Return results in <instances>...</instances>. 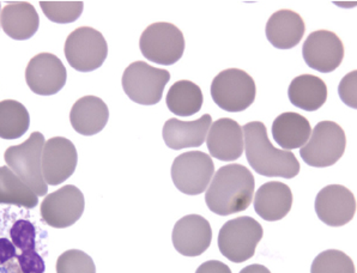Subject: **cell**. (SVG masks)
<instances>
[{
  "instance_id": "18",
  "label": "cell",
  "mask_w": 357,
  "mask_h": 273,
  "mask_svg": "<svg viewBox=\"0 0 357 273\" xmlns=\"http://www.w3.org/2000/svg\"><path fill=\"white\" fill-rule=\"evenodd\" d=\"M211 116L204 114L193 121L167 120L162 130V136L169 149L183 150L199 148L204 144L211 126Z\"/></svg>"
},
{
  "instance_id": "15",
  "label": "cell",
  "mask_w": 357,
  "mask_h": 273,
  "mask_svg": "<svg viewBox=\"0 0 357 273\" xmlns=\"http://www.w3.org/2000/svg\"><path fill=\"white\" fill-rule=\"evenodd\" d=\"M314 208L317 216L326 226H343L356 214V199L344 186L330 185L317 194Z\"/></svg>"
},
{
  "instance_id": "32",
  "label": "cell",
  "mask_w": 357,
  "mask_h": 273,
  "mask_svg": "<svg viewBox=\"0 0 357 273\" xmlns=\"http://www.w3.org/2000/svg\"><path fill=\"white\" fill-rule=\"evenodd\" d=\"M356 79L357 71L347 75L342 81L340 83V88H338V94L343 102L349 106V107L357 108V98H356Z\"/></svg>"
},
{
  "instance_id": "30",
  "label": "cell",
  "mask_w": 357,
  "mask_h": 273,
  "mask_svg": "<svg viewBox=\"0 0 357 273\" xmlns=\"http://www.w3.org/2000/svg\"><path fill=\"white\" fill-rule=\"evenodd\" d=\"M56 273H96V266L86 253L70 249L58 258Z\"/></svg>"
},
{
  "instance_id": "35",
  "label": "cell",
  "mask_w": 357,
  "mask_h": 273,
  "mask_svg": "<svg viewBox=\"0 0 357 273\" xmlns=\"http://www.w3.org/2000/svg\"><path fill=\"white\" fill-rule=\"evenodd\" d=\"M240 273H271V271L264 265L253 264L246 266L245 269L240 271Z\"/></svg>"
},
{
  "instance_id": "28",
  "label": "cell",
  "mask_w": 357,
  "mask_h": 273,
  "mask_svg": "<svg viewBox=\"0 0 357 273\" xmlns=\"http://www.w3.org/2000/svg\"><path fill=\"white\" fill-rule=\"evenodd\" d=\"M310 273H356L355 264L350 256L342 251L328 249L317 256Z\"/></svg>"
},
{
  "instance_id": "33",
  "label": "cell",
  "mask_w": 357,
  "mask_h": 273,
  "mask_svg": "<svg viewBox=\"0 0 357 273\" xmlns=\"http://www.w3.org/2000/svg\"><path fill=\"white\" fill-rule=\"evenodd\" d=\"M17 261L23 273H45L46 265L43 256L36 251H28L17 254Z\"/></svg>"
},
{
  "instance_id": "24",
  "label": "cell",
  "mask_w": 357,
  "mask_h": 273,
  "mask_svg": "<svg viewBox=\"0 0 357 273\" xmlns=\"http://www.w3.org/2000/svg\"><path fill=\"white\" fill-rule=\"evenodd\" d=\"M288 98L291 104L302 111H318L328 100V86L321 78L301 75L290 83Z\"/></svg>"
},
{
  "instance_id": "31",
  "label": "cell",
  "mask_w": 357,
  "mask_h": 273,
  "mask_svg": "<svg viewBox=\"0 0 357 273\" xmlns=\"http://www.w3.org/2000/svg\"><path fill=\"white\" fill-rule=\"evenodd\" d=\"M10 237L15 247L21 252L36 251V229L26 219H18L10 229Z\"/></svg>"
},
{
  "instance_id": "21",
  "label": "cell",
  "mask_w": 357,
  "mask_h": 273,
  "mask_svg": "<svg viewBox=\"0 0 357 273\" xmlns=\"http://www.w3.org/2000/svg\"><path fill=\"white\" fill-rule=\"evenodd\" d=\"M109 111L106 103L96 96H84L73 106L70 123L73 130L82 136H95L106 127Z\"/></svg>"
},
{
  "instance_id": "3",
  "label": "cell",
  "mask_w": 357,
  "mask_h": 273,
  "mask_svg": "<svg viewBox=\"0 0 357 273\" xmlns=\"http://www.w3.org/2000/svg\"><path fill=\"white\" fill-rule=\"evenodd\" d=\"M45 143L43 133H31L23 144L10 146L4 154L10 169L38 196H45L48 192L41 168Z\"/></svg>"
},
{
  "instance_id": "20",
  "label": "cell",
  "mask_w": 357,
  "mask_h": 273,
  "mask_svg": "<svg viewBox=\"0 0 357 273\" xmlns=\"http://www.w3.org/2000/svg\"><path fill=\"white\" fill-rule=\"evenodd\" d=\"M305 22L291 10H280L268 18L265 34L268 42L278 49H291L301 42L305 34Z\"/></svg>"
},
{
  "instance_id": "9",
  "label": "cell",
  "mask_w": 357,
  "mask_h": 273,
  "mask_svg": "<svg viewBox=\"0 0 357 273\" xmlns=\"http://www.w3.org/2000/svg\"><path fill=\"white\" fill-rule=\"evenodd\" d=\"M64 52L71 68L78 72H93L105 63L108 45L100 31L90 26H81L68 35Z\"/></svg>"
},
{
  "instance_id": "10",
  "label": "cell",
  "mask_w": 357,
  "mask_h": 273,
  "mask_svg": "<svg viewBox=\"0 0 357 273\" xmlns=\"http://www.w3.org/2000/svg\"><path fill=\"white\" fill-rule=\"evenodd\" d=\"M213 173V158L203 151H188L178 155L170 169L175 187L188 196L204 193L211 182Z\"/></svg>"
},
{
  "instance_id": "2",
  "label": "cell",
  "mask_w": 357,
  "mask_h": 273,
  "mask_svg": "<svg viewBox=\"0 0 357 273\" xmlns=\"http://www.w3.org/2000/svg\"><path fill=\"white\" fill-rule=\"evenodd\" d=\"M247 161L253 171L266 178L293 179L300 173V163L290 151L276 149L268 141V130L261 121L243 127Z\"/></svg>"
},
{
  "instance_id": "8",
  "label": "cell",
  "mask_w": 357,
  "mask_h": 273,
  "mask_svg": "<svg viewBox=\"0 0 357 273\" xmlns=\"http://www.w3.org/2000/svg\"><path fill=\"white\" fill-rule=\"evenodd\" d=\"M139 48L144 58L151 63L170 66L183 58L185 38L178 26L158 22L150 24L142 33Z\"/></svg>"
},
{
  "instance_id": "17",
  "label": "cell",
  "mask_w": 357,
  "mask_h": 273,
  "mask_svg": "<svg viewBox=\"0 0 357 273\" xmlns=\"http://www.w3.org/2000/svg\"><path fill=\"white\" fill-rule=\"evenodd\" d=\"M206 144L213 158L223 162L238 159L245 149L243 127L230 118L216 120L210 126Z\"/></svg>"
},
{
  "instance_id": "34",
  "label": "cell",
  "mask_w": 357,
  "mask_h": 273,
  "mask_svg": "<svg viewBox=\"0 0 357 273\" xmlns=\"http://www.w3.org/2000/svg\"><path fill=\"white\" fill-rule=\"evenodd\" d=\"M196 273H231V270L222 261L208 260L200 265Z\"/></svg>"
},
{
  "instance_id": "11",
  "label": "cell",
  "mask_w": 357,
  "mask_h": 273,
  "mask_svg": "<svg viewBox=\"0 0 357 273\" xmlns=\"http://www.w3.org/2000/svg\"><path fill=\"white\" fill-rule=\"evenodd\" d=\"M84 196L79 188L66 185L48 194L41 203V218L52 228L64 229L73 226L84 212Z\"/></svg>"
},
{
  "instance_id": "29",
  "label": "cell",
  "mask_w": 357,
  "mask_h": 273,
  "mask_svg": "<svg viewBox=\"0 0 357 273\" xmlns=\"http://www.w3.org/2000/svg\"><path fill=\"white\" fill-rule=\"evenodd\" d=\"M45 16L58 24L73 23L81 17L83 1H40Z\"/></svg>"
},
{
  "instance_id": "27",
  "label": "cell",
  "mask_w": 357,
  "mask_h": 273,
  "mask_svg": "<svg viewBox=\"0 0 357 273\" xmlns=\"http://www.w3.org/2000/svg\"><path fill=\"white\" fill-rule=\"evenodd\" d=\"M30 116L26 108L15 100L0 102V138L18 139L29 130Z\"/></svg>"
},
{
  "instance_id": "5",
  "label": "cell",
  "mask_w": 357,
  "mask_h": 273,
  "mask_svg": "<svg viewBox=\"0 0 357 273\" xmlns=\"http://www.w3.org/2000/svg\"><path fill=\"white\" fill-rule=\"evenodd\" d=\"M210 93L222 111L238 113L255 102L257 86L248 73L240 68H228L213 78Z\"/></svg>"
},
{
  "instance_id": "4",
  "label": "cell",
  "mask_w": 357,
  "mask_h": 273,
  "mask_svg": "<svg viewBox=\"0 0 357 273\" xmlns=\"http://www.w3.org/2000/svg\"><path fill=\"white\" fill-rule=\"evenodd\" d=\"M263 235V226L255 218L241 216L230 219L218 233L220 252L231 263H245L255 256Z\"/></svg>"
},
{
  "instance_id": "36",
  "label": "cell",
  "mask_w": 357,
  "mask_h": 273,
  "mask_svg": "<svg viewBox=\"0 0 357 273\" xmlns=\"http://www.w3.org/2000/svg\"><path fill=\"white\" fill-rule=\"evenodd\" d=\"M0 9H1V4H0Z\"/></svg>"
},
{
  "instance_id": "23",
  "label": "cell",
  "mask_w": 357,
  "mask_h": 273,
  "mask_svg": "<svg viewBox=\"0 0 357 273\" xmlns=\"http://www.w3.org/2000/svg\"><path fill=\"white\" fill-rule=\"evenodd\" d=\"M310 121L294 111L283 113L273 121V139L285 151L302 148L310 139Z\"/></svg>"
},
{
  "instance_id": "7",
  "label": "cell",
  "mask_w": 357,
  "mask_h": 273,
  "mask_svg": "<svg viewBox=\"0 0 357 273\" xmlns=\"http://www.w3.org/2000/svg\"><path fill=\"white\" fill-rule=\"evenodd\" d=\"M347 148L343 128L333 121H320L300 150L303 162L313 168H328L340 161Z\"/></svg>"
},
{
  "instance_id": "13",
  "label": "cell",
  "mask_w": 357,
  "mask_h": 273,
  "mask_svg": "<svg viewBox=\"0 0 357 273\" xmlns=\"http://www.w3.org/2000/svg\"><path fill=\"white\" fill-rule=\"evenodd\" d=\"M302 56L310 68L321 73L333 72L344 58V46L337 34L317 30L308 35L302 47Z\"/></svg>"
},
{
  "instance_id": "6",
  "label": "cell",
  "mask_w": 357,
  "mask_h": 273,
  "mask_svg": "<svg viewBox=\"0 0 357 273\" xmlns=\"http://www.w3.org/2000/svg\"><path fill=\"white\" fill-rule=\"evenodd\" d=\"M170 79V73L144 61H135L123 75V89L133 102L143 106L158 104Z\"/></svg>"
},
{
  "instance_id": "26",
  "label": "cell",
  "mask_w": 357,
  "mask_h": 273,
  "mask_svg": "<svg viewBox=\"0 0 357 273\" xmlns=\"http://www.w3.org/2000/svg\"><path fill=\"white\" fill-rule=\"evenodd\" d=\"M34 209L38 198L9 166H0V205Z\"/></svg>"
},
{
  "instance_id": "22",
  "label": "cell",
  "mask_w": 357,
  "mask_h": 273,
  "mask_svg": "<svg viewBox=\"0 0 357 273\" xmlns=\"http://www.w3.org/2000/svg\"><path fill=\"white\" fill-rule=\"evenodd\" d=\"M0 24L11 39L24 41L36 34L40 18L34 6L26 1L9 3L1 10Z\"/></svg>"
},
{
  "instance_id": "12",
  "label": "cell",
  "mask_w": 357,
  "mask_h": 273,
  "mask_svg": "<svg viewBox=\"0 0 357 273\" xmlns=\"http://www.w3.org/2000/svg\"><path fill=\"white\" fill-rule=\"evenodd\" d=\"M78 154L73 141L64 136H54L45 143L43 150V180L50 186H58L73 176L76 171Z\"/></svg>"
},
{
  "instance_id": "19",
  "label": "cell",
  "mask_w": 357,
  "mask_h": 273,
  "mask_svg": "<svg viewBox=\"0 0 357 273\" xmlns=\"http://www.w3.org/2000/svg\"><path fill=\"white\" fill-rule=\"evenodd\" d=\"M255 210L264 221L277 222L289 214L293 206V193L289 186L270 181L264 184L255 196Z\"/></svg>"
},
{
  "instance_id": "1",
  "label": "cell",
  "mask_w": 357,
  "mask_h": 273,
  "mask_svg": "<svg viewBox=\"0 0 357 273\" xmlns=\"http://www.w3.org/2000/svg\"><path fill=\"white\" fill-rule=\"evenodd\" d=\"M255 188V176L246 166H221L205 193V203L208 210L218 216L240 214L251 205Z\"/></svg>"
},
{
  "instance_id": "14",
  "label": "cell",
  "mask_w": 357,
  "mask_h": 273,
  "mask_svg": "<svg viewBox=\"0 0 357 273\" xmlns=\"http://www.w3.org/2000/svg\"><path fill=\"white\" fill-rule=\"evenodd\" d=\"M68 72L61 60L51 53H40L26 66V81L35 94L51 96L64 88Z\"/></svg>"
},
{
  "instance_id": "25",
  "label": "cell",
  "mask_w": 357,
  "mask_h": 273,
  "mask_svg": "<svg viewBox=\"0 0 357 273\" xmlns=\"http://www.w3.org/2000/svg\"><path fill=\"white\" fill-rule=\"evenodd\" d=\"M167 107L178 116H192L202 109L204 96L199 86L191 81H175L166 98Z\"/></svg>"
},
{
  "instance_id": "16",
  "label": "cell",
  "mask_w": 357,
  "mask_h": 273,
  "mask_svg": "<svg viewBox=\"0 0 357 273\" xmlns=\"http://www.w3.org/2000/svg\"><path fill=\"white\" fill-rule=\"evenodd\" d=\"M172 241L176 252L185 256H199L213 241V229L206 218L188 214L175 223Z\"/></svg>"
}]
</instances>
